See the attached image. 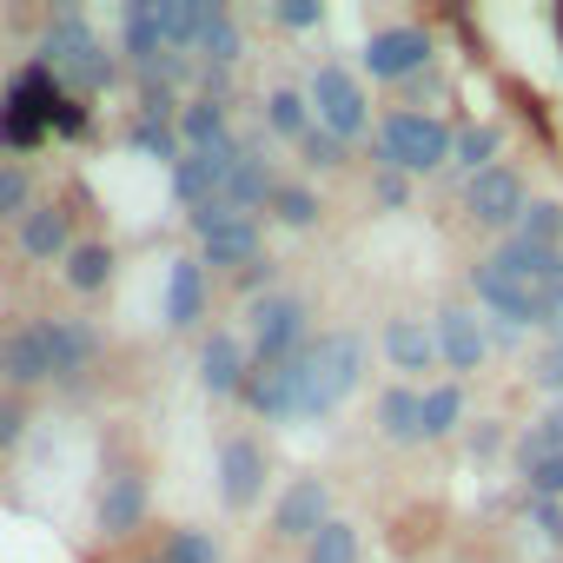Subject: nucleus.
Returning a JSON list of instances; mask_svg holds the SVG:
<instances>
[{
    "label": "nucleus",
    "instance_id": "obj_1",
    "mask_svg": "<svg viewBox=\"0 0 563 563\" xmlns=\"http://www.w3.org/2000/svg\"><path fill=\"white\" fill-rule=\"evenodd\" d=\"M365 339L352 325H332V332H312V345L292 358V398H299V418H332L345 398H358L365 385Z\"/></svg>",
    "mask_w": 563,
    "mask_h": 563
},
{
    "label": "nucleus",
    "instance_id": "obj_2",
    "mask_svg": "<svg viewBox=\"0 0 563 563\" xmlns=\"http://www.w3.org/2000/svg\"><path fill=\"white\" fill-rule=\"evenodd\" d=\"M523 206H530V173H523L517 159H497L490 173L464 179L457 199H451L444 212H457V232H471V239H497V245H504V239L517 232Z\"/></svg>",
    "mask_w": 563,
    "mask_h": 563
},
{
    "label": "nucleus",
    "instance_id": "obj_3",
    "mask_svg": "<svg viewBox=\"0 0 563 563\" xmlns=\"http://www.w3.org/2000/svg\"><path fill=\"white\" fill-rule=\"evenodd\" d=\"M239 339H245L252 365H292V358L312 345V306H306V292L278 286V292L252 299V306L239 312Z\"/></svg>",
    "mask_w": 563,
    "mask_h": 563
},
{
    "label": "nucleus",
    "instance_id": "obj_4",
    "mask_svg": "<svg viewBox=\"0 0 563 563\" xmlns=\"http://www.w3.org/2000/svg\"><path fill=\"white\" fill-rule=\"evenodd\" d=\"M451 133L457 126H444L438 113H424V107H391L385 120H378V166H398L405 179L411 173H444L451 166Z\"/></svg>",
    "mask_w": 563,
    "mask_h": 563
},
{
    "label": "nucleus",
    "instance_id": "obj_5",
    "mask_svg": "<svg viewBox=\"0 0 563 563\" xmlns=\"http://www.w3.org/2000/svg\"><path fill=\"white\" fill-rule=\"evenodd\" d=\"M80 206H87V192H74V186L47 192V199L8 232V258H14V265H54V258H67V252L80 245Z\"/></svg>",
    "mask_w": 563,
    "mask_h": 563
},
{
    "label": "nucleus",
    "instance_id": "obj_6",
    "mask_svg": "<svg viewBox=\"0 0 563 563\" xmlns=\"http://www.w3.org/2000/svg\"><path fill=\"white\" fill-rule=\"evenodd\" d=\"M325 523H332V484L319 471H299L265 517V550H306Z\"/></svg>",
    "mask_w": 563,
    "mask_h": 563
},
{
    "label": "nucleus",
    "instance_id": "obj_7",
    "mask_svg": "<svg viewBox=\"0 0 563 563\" xmlns=\"http://www.w3.org/2000/svg\"><path fill=\"white\" fill-rule=\"evenodd\" d=\"M146 510H153V471L140 457H113L107 477H100V504H93V530L107 543H126L133 530H146Z\"/></svg>",
    "mask_w": 563,
    "mask_h": 563
},
{
    "label": "nucleus",
    "instance_id": "obj_8",
    "mask_svg": "<svg viewBox=\"0 0 563 563\" xmlns=\"http://www.w3.org/2000/svg\"><path fill=\"white\" fill-rule=\"evenodd\" d=\"M431 332H438V365H444L457 385L490 365V332H484V312H477V306L444 299V306L431 312Z\"/></svg>",
    "mask_w": 563,
    "mask_h": 563
},
{
    "label": "nucleus",
    "instance_id": "obj_9",
    "mask_svg": "<svg viewBox=\"0 0 563 563\" xmlns=\"http://www.w3.org/2000/svg\"><path fill=\"white\" fill-rule=\"evenodd\" d=\"M47 385H60V372H54V352H47L41 319H14V325H0V391L34 398V391H47Z\"/></svg>",
    "mask_w": 563,
    "mask_h": 563
},
{
    "label": "nucleus",
    "instance_id": "obj_10",
    "mask_svg": "<svg viewBox=\"0 0 563 563\" xmlns=\"http://www.w3.org/2000/svg\"><path fill=\"white\" fill-rule=\"evenodd\" d=\"M265 490H272V451L252 431H225L219 438V504L245 517Z\"/></svg>",
    "mask_w": 563,
    "mask_h": 563
},
{
    "label": "nucleus",
    "instance_id": "obj_11",
    "mask_svg": "<svg viewBox=\"0 0 563 563\" xmlns=\"http://www.w3.org/2000/svg\"><path fill=\"white\" fill-rule=\"evenodd\" d=\"M312 113H319V126L339 133L345 146L372 133V100H365V87H358L339 60H325V67L312 74Z\"/></svg>",
    "mask_w": 563,
    "mask_h": 563
},
{
    "label": "nucleus",
    "instance_id": "obj_12",
    "mask_svg": "<svg viewBox=\"0 0 563 563\" xmlns=\"http://www.w3.org/2000/svg\"><path fill=\"white\" fill-rule=\"evenodd\" d=\"M464 278H471V292H477V306L490 319H504V325H543V292H530L523 278H510L490 252H477Z\"/></svg>",
    "mask_w": 563,
    "mask_h": 563
},
{
    "label": "nucleus",
    "instance_id": "obj_13",
    "mask_svg": "<svg viewBox=\"0 0 563 563\" xmlns=\"http://www.w3.org/2000/svg\"><path fill=\"white\" fill-rule=\"evenodd\" d=\"M431 60H438V41L424 34V27H378L372 41H365V74L372 80H418V74H431Z\"/></svg>",
    "mask_w": 563,
    "mask_h": 563
},
{
    "label": "nucleus",
    "instance_id": "obj_14",
    "mask_svg": "<svg viewBox=\"0 0 563 563\" xmlns=\"http://www.w3.org/2000/svg\"><path fill=\"white\" fill-rule=\"evenodd\" d=\"M378 358L398 372V385L438 372V332H431V319H418V312H385V325H378Z\"/></svg>",
    "mask_w": 563,
    "mask_h": 563
},
{
    "label": "nucleus",
    "instance_id": "obj_15",
    "mask_svg": "<svg viewBox=\"0 0 563 563\" xmlns=\"http://www.w3.org/2000/svg\"><path fill=\"white\" fill-rule=\"evenodd\" d=\"M41 332H47V352H54L60 385H80V378L100 365V352H107L100 325H93V319H74V312H47V319H41Z\"/></svg>",
    "mask_w": 563,
    "mask_h": 563
},
{
    "label": "nucleus",
    "instance_id": "obj_16",
    "mask_svg": "<svg viewBox=\"0 0 563 563\" xmlns=\"http://www.w3.org/2000/svg\"><path fill=\"white\" fill-rule=\"evenodd\" d=\"M192 372H199V385H206L212 398H239V385L252 378V352H245V339H239L232 325H212V332L199 339Z\"/></svg>",
    "mask_w": 563,
    "mask_h": 563
},
{
    "label": "nucleus",
    "instance_id": "obj_17",
    "mask_svg": "<svg viewBox=\"0 0 563 563\" xmlns=\"http://www.w3.org/2000/svg\"><path fill=\"white\" fill-rule=\"evenodd\" d=\"M113 278H120V252H113V239H80V245L60 258V292L80 299V306L107 299V292H113Z\"/></svg>",
    "mask_w": 563,
    "mask_h": 563
},
{
    "label": "nucleus",
    "instance_id": "obj_18",
    "mask_svg": "<svg viewBox=\"0 0 563 563\" xmlns=\"http://www.w3.org/2000/svg\"><path fill=\"white\" fill-rule=\"evenodd\" d=\"M272 192H278V166L258 153V146H239V159H232V173H225V206L239 212V219H258L265 206H272Z\"/></svg>",
    "mask_w": 563,
    "mask_h": 563
},
{
    "label": "nucleus",
    "instance_id": "obj_19",
    "mask_svg": "<svg viewBox=\"0 0 563 563\" xmlns=\"http://www.w3.org/2000/svg\"><path fill=\"white\" fill-rule=\"evenodd\" d=\"M179 146L186 153H225V146H239L232 140V100L186 93V107H179Z\"/></svg>",
    "mask_w": 563,
    "mask_h": 563
},
{
    "label": "nucleus",
    "instance_id": "obj_20",
    "mask_svg": "<svg viewBox=\"0 0 563 563\" xmlns=\"http://www.w3.org/2000/svg\"><path fill=\"white\" fill-rule=\"evenodd\" d=\"M206 265L199 258H173V272H166V332H199L206 325Z\"/></svg>",
    "mask_w": 563,
    "mask_h": 563
},
{
    "label": "nucleus",
    "instance_id": "obj_21",
    "mask_svg": "<svg viewBox=\"0 0 563 563\" xmlns=\"http://www.w3.org/2000/svg\"><path fill=\"white\" fill-rule=\"evenodd\" d=\"M232 159H239V146H225V153H179V159H173V199H179L186 212L206 206V199H219Z\"/></svg>",
    "mask_w": 563,
    "mask_h": 563
},
{
    "label": "nucleus",
    "instance_id": "obj_22",
    "mask_svg": "<svg viewBox=\"0 0 563 563\" xmlns=\"http://www.w3.org/2000/svg\"><path fill=\"white\" fill-rule=\"evenodd\" d=\"M239 405L265 424H292L299 398H292V365H252V378L239 385Z\"/></svg>",
    "mask_w": 563,
    "mask_h": 563
},
{
    "label": "nucleus",
    "instance_id": "obj_23",
    "mask_svg": "<svg viewBox=\"0 0 563 563\" xmlns=\"http://www.w3.org/2000/svg\"><path fill=\"white\" fill-rule=\"evenodd\" d=\"M265 258V225L258 219H232V225H219L206 245H199V265L206 272H245V265H258Z\"/></svg>",
    "mask_w": 563,
    "mask_h": 563
},
{
    "label": "nucleus",
    "instance_id": "obj_24",
    "mask_svg": "<svg viewBox=\"0 0 563 563\" xmlns=\"http://www.w3.org/2000/svg\"><path fill=\"white\" fill-rule=\"evenodd\" d=\"M372 431H378V444H391V451L424 444V431H418V391L391 378V385L372 398Z\"/></svg>",
    "mask_w": 563,
    "mask_h": 563
},
{
    "label": "nucleus",
    "instance_id": "obj_25",
    "mask_svg": "<svg viewBox=\"0 0 563 563\" xmlns=\"http://www.w3.org/2000/svg\"><path fill=\"white\" fill-rule=\"evenodd\" d=\"M490 258L510 272V278H523L530 292H563V252H543V245H517V239H504V245H490Z\"/></svg>",
    "mask_w": 563,
    "mask_h": 563
},
{
    "label": "nucleus",
    "instance_id": "obj_26",
    "mask_svg": "<svg viewBox=\"0 0 563 563\" xmlns=\"http://www.w3.org/2000/svg\"><path fill=\"white\" fill-rule=\"evenodd\" d=\"M120 60L133 67V74H146L153 60H166V27H159V8L153 0H133V8L120 14Z\"/></svg>",
    "mask_w": 563,
    "mask_h": 563
},
{
    "label": "nucleus",
    "instance_id": "obj_27",
    "mask_svg": "<svg viewBox=\"0 0 563 563\" xmlns=\"http://www.w3.org/2000/svg\"><path fill=\"white\" fill-rule=\"evenodd\" d=\"M418 431H424V444H451L464 431V385L457 378H438L418 391Z\"/></svg>",
    "mask_w": 563,
    "mask_h": 563
},
{
    "label": "nucleus",
    "instance_id": "obj_28",
    "mask_svg": "<svg viewBox=\"0 0 563 563\" xmlns=\"http://www.w3.org/2000/svg\"><path fill=\"white\" fill-rule=\"evenodd\" d=\"M41 166L34 159H0V232H14L34 206H41Z\"/></svg>",
    "mask_w": 563,
    "mask_h": 563
},
{
    "label": "nucleus",
    "instance_id": "obj_29",
    "mask_svg": "<svg viewBox=\"0 0 563 563\" xmlns=\"http://www.w3.org/2000/svg\"><path fill=\"white\" fill-rule=\"evenodd\" d=\"M159 27H166V54H199L206 27H212V0H159Z\"/></svg>",
    "mask_w": 563,
    "mask_h": 563
},
{
    "label": "nucleus",
    "instance_id": "obj_30",
    "mask_svg": "<svg viewBox=\"0 0 563 563\" xmlns=\"http://www.w3.org/2000/svg\"><path fill=\"white\" fill-rule=\"evenodd\" d=\"M265 126L278 133V140H306L312 126H319V113H312V93H299L292 80H278V87H265Z\"/></svg>",
    "mask_w": 563,
    "mask_h": 563
},
{
    "label": "nucleus",
    "instance_id": "obj_31",
    "mask_svg": "<svg viewBox=\"0 0 563 563\" xmlns=\"http://www.w3.org/2000/svg\"><path fill=\"white\" fill-rule=\"evenodd\" d=\"M272 225H286V232H319V219H325V199L306 186V179H278V192H272Z\"/></svg>",
    "mask_w": 563,
    "mask_h": 563
},
{
    "label": "nucleus",
    "instance_id": "obj_32",
    "mask_svg": "<svg viewBox=\"0 0 563 563\" xmlns=\"http://www.w3.org/2000/svg\"><path fill=\"white\" fill-rule=\"evenodd\" d=\"M497 153H504V126H457L451 133V166L464 173V179H477V173H490L497 166Z\"/></svg>",
    "mask_w": 563,
    "mask_h": 563
},
{
    "label": "nucleus",
    "instance_id": "obj_33",
    "mask_svg": "<svg viewBox=\"0 0 563 563\" xmlns=\"http://www.w3.org/2000/svg\"><path fill=\"white\" fill-rule=\"evenodd\" d=\"M299 563H365V530H358L352 517H332V523L299 550Z\"/></svg>",
    "mask_w": 563,
    "mask_h": 563
},
{
    "label": "nucleus",
    "instance_id": "obj_34",
    "mask_svg": "<svg viewBox=\"0 0 563 563\" xmlns=\"http://www.w3.org/2000/svg\"><path fill=\"white\" fill-rule=\"evenodd\" d=\"M199 60H206V67H225V74L245 60V27H239V14H232V8H219V0H212V27H206Z\"/></svg>",
    "mask_w": 563,
    "mask_h": 563
},
{
    "label": "nucleus",
    "instance_id": "obj_35",
    "mask_svg": "<svg viewBox=\"0 0 563 563\" xmlns=\"http://www.w3.org/2000/svg\"><path fill=\"white\" fill-rule=\"evenodd\" d=\"M510 239H517V245H543V252H563V199H530Z\"/></svg>",
    "mask_w": 563,
    "mask_h": 563
},
{
    "label": "nucleus",
    "instance_id": "obj_36",
    "mask_svg": "<svg viewBox=\"0 0 563 563\" xmlns=\"http://www.w3.org/2000/svg\"><path fill=\"white\" fill-rule=\"evenodd\" d=\"M159 563H219V537L206 523H179V530H166Z\"/></svg>",
    "mask_w": 563,
    "mask_h": 563
},
{
    "label": "nucleus",
    "instance_id": "obj_37",
    "mask_svg": "<svg viewBox=\"0 0 563 563\" xmlns=\"http://www.w3.org/2000/svg\"><path fill=\"white\" fill-rule=\"evenodd\" d=\"M563 451V405H550L530 431H517V464H537V457H556Z\"/></svg>",
    "mask_w": 563,
    "mask_h": 563
},
{
    "label": "nucleus",
    "instance_id": "obj_38",
    "mask_svg": "<svg viewBox=\"0 0 563 563\" xmlns=\"http://www.w3.org/2000/svg\"><path fill=\"white\" fill-rule=\"evenodd\" d=\"M27 431H34V398L0 391V464H8V457L27 444Z\"/></svg>",
    "mask_w": 563,
    "mask_h": 563
},
{
    "label": "nucleus",
    "instance_id": "obj_39",
    "mask_svg": "<svg viewBox=\"0 0 563 563\" xmlns=\"http://www.w3.org/2000/svg\"><path fill=\"white\" fill-rule=\"evenodd\" d=\"M299 159H306L312 173H339V166L352 159V146H345L339 133H325V126H312V133L299 140Z\"/></svg>",
    "mask_w": 563,
    "mask_h": 563
},
{
    "label": "nucleus",
    "instance_id": "obj_40",
    "mask_svg": "<svg viewBox=\"0 0 563 563\" xmlns=\"http://www.w3.org/2000/svg\"><path fill=\"white\" fill-rule=\"evenodd\" d=\"M523 484H530V497H537V504H563V451H556V457L523 464Z\"/></svg>",
    "mask_w": 563,
    "mask_h": 563
},
{
    "label": "nucleus",
    "instance_id": "obj_41",
    "mask_svg": "<svg viewBox=\"0 0 563 563\" xmlns=\"http://www.w3.org/2000/svg\"><path fill=\"white\" fill-rule=\"evenodd\" d=\"M523 378H530L537 391H550V398H556V391H563V345L550 339L543 352H530V365H523Z\"/></svg>",
    "mask_w": 563,
    "mask_h": 563
},
{
    "label": "nucleus",
    "instance_id": "obj_42",
    "mask_svg": "<svg viewBox=\"0 0 563 563\" xmlns=\"http://www.w3.org/2000/svg\"><path fill=\"white\" fill-rule=\"evenodd\" d=\"M372 199H378L385 212H398V206L411 199V179H405L398 166H378V159H372Z\"/></svg>",
    "mask_w": 563,
    "mask_h": 563
},
{
    "label": "nucleus",
    "instance_id": "obj_43",
    "mask_svg": "<svg viewBox=\"0 0 563 563\" xmlns=\"http://www.w3.org/2000/svg\"><path fill=\"white\" fill-rule=\"evenodd\" d=\"M232 219H239V212H232L225 199H206V206H192V212H186V232H192V239L206 245V239H212L219 225H232Z\"/></svg>",
    "mask_w": 563,
    "mask_h": 563
},
{
    "label": "nucleus",
    "instance_id": "obj_44",
    "mask_svg": "<svg viewBox=\"0 0 563 563\" xmlns=\"http://www.w3.org/2000/svg\"><path fill=\"white\" fill-rule=\"evenodd\" d=\"M272 21L299 34V27H319V21H325V8H319V0H278V8H272Z\"/></svg>",
    "mask_w": 563,
    "mask_h": 563
},
{
    "label": "nucleus",
    "instance_id": "obj_45",
    "mask_svg": "<svg viewBox=\"0 0 563 563\" xmlns=\"http://www.w3.org/2000/svg\"><path fill=\"white\" fill-rule=\"evenodd\" d=\"M87 120H93V113H87V100H74V93H60V100H54V133H87Z\"/></svg>",
    "mask_w": 563,
    "mask_h": 563
},
{
    "label": "nucleus",
    "instance_id": "obj_46",
    "mask_svg": "<svg viewBox=\"0 0 563 563\" xmlns=\"http://www.w3.org/2000/svg\"><path fill=\"white\" fill-rule=\"evenodd\" d=\"M543 332L563 345V292H550V299H543Z\"/></svg>",
    "mask_w": 563,
    "mask_h": 563
},
{
    "label": "nucleus",
    "instance_id": "obj_47",
    "mask_svg": "<svg viewBox=\"0 0 563 563\" xmlns=\"http://www.w3.org/2000/svg\"><path fill=\"white\" fill-rule=\"evenodd\" d=\"M537 517H543V530H550V537L563 543V510H556V504H537Z\"/></svg>",
    "mask_w": 563,
    "mask_h": 563
},
{
    "label": "nucleus",
    "instance_id": "obj_48",
    "mask_svg": "<svg viewBox=\"0 0 563 563\" xmlns=\"http://www.w3.org/2000/svg\"><path fill=\"white\" fill-rule=\"evenodd\" d=\"M140 563H159V550H153V556H140Z\"/></svg>",
    "mask_w": 563,
    "mask_h": 563
}]
</instances>
